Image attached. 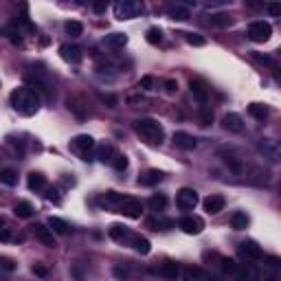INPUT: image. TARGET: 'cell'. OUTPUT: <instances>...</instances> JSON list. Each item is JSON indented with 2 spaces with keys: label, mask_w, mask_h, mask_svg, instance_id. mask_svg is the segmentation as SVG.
Here are the masks:
<instances>
[{
  "label": "cell",
  "mask_w": 281,
  "mask_h": 281,
  "mask_svg": "<svg viewBox=\"0 0 281 281\" xmlns=\"http://www.w3.org/2000/svg\"><path fill=\"white\" fill-rule=\"evenodd\" d=\"M40 104H42V101H40V95L29 86L15 88V90L11 92V105H14V110L22 117H33L40 110Z\"/></svg>",
  "instance_id": "obj_1"
},
{
  "label": "cell",
  "mask_w": 281,
  "mask_h": 281,
  "mask_svg": "<svg viewBox=\"0 0 281 281\" xmlns=\"http://www.w3.org/2000/svg\"><path fill=\"white\" fill-rule=\"evenodd\" d=\"M134 132L143 138V141H148L149 145H161L163 138H165V130H163V125L158 123L156 119L134 121Z\"/></svg>",
  "instance_id": "obj_2"
},
{
  "label": "cell",
  "mask_w": 281,
  "mask_h": 281,
  "mask_svg": "<svg viewBox=\"0 0 281 281\" xmlns=\"http://www.w3.org/2000/svg\"><path fill=\"white\" fill-rule=\"evenodd\" d=\"M138 14H143V2H132V0H123L115 5V18L117 20H132Z\"/></svg>",
  "instance_id": "obj_3"
},
{
  "label": "cell",
  "mask_w": 281,
  "mask_h": 281,
  "mask_svg": "<svg viewBox=\"0 0 281 281\" xmlns=\"http://www.w3.org/2000/svg\"><path fill=\"white\" fill-rule=\"evenodd\" d=\"M257 149L264 154V158H268L270 163H279L281 161V148H279V143H277L275 138H268V136L259 138Z\"/></svg>",
  "instance_id": "obj_4"
},
{
  "label": "cell",
  "mask_w": 281,
  "mask_h": 281,
  "mask_svg": "<svg viewBox=\"0 0 281 281\" xmlns=\"http://www.w3.org/2000/svg\"><path fill=\"white\" fill-rule=\"evenodd\" d=\"M270 35H272V27L268 22H264V20H257V22H252L248 27V38L252 42H266Z\"/></svg>",
  "instance_id": "obj_5"
},
{
  "label": "cell",
  "mask_w": 281,
  "mask_h": 281,
  "mask_svg": "<svg viewBox=\"0 0 281 281\" xmlns=\"http://www.w3.org/2000/svg\"><path fill=\"white\" fill-rule=\"evenodd\" d=\"M176 205H178L180 211H193L195 205H198V191L189 189V187L180 189L178 195H176Z\"/></svg>",
  "instance_id": "obj_6"
},
{
  "label": "cell",
  "mask_w": 281,
  "mask_h": 281,
  "mask_svg": "<svg viewBox=\"0 0 281 281\" xmlns=\"http://www.w3.org/2000/svg\"><path fill=\"white\" fill-rule=\"evenodd\" d=\"M115 213H121V215L132 218V220H138V218H141V213H143V205H141L138 200H134V198H125V200L117 207Z\"/></svg>",
  "instance_id": "obj_7"
},
{
  "label": "cell",
  "mask_w": 281,
  "mask_h": 281,
  "mask_svg": "<svg viewBox=\"0 0 281 281\" xmlns=\"http://www.w3.org/2000/svg\"><path fill=\"white\" fill-rule=\"evenodd\" d=\"M178 224H180V229L185 231L187 235H198L205 229V222H202L200 218H195V215H187V218H182Z\"/></svg>",
  "instance_id": "obj_8"
},
{
  "label": "cell",
  "mask_w": 281,
  "mask_h": 281,
  "mask_svg": "<svg viewBox=\"0 0 281 281\" xmlns=\"http://www.w3.org/2000/svg\"><path fill=\"white\" fill-rule=\"evenodd\" d=\"M31 229H33L35 237H38L40 242L44 244V246H48V248H53V246H55V237H53V231L48 229L46 224H33Z\"/></svg>",
  "instance_id": "obj_9"
},
{
  "label": "cell",
  "mask_w": 281,
  "mask_h": 281,
  "mask_svg": "<svg viewBox=\"0 0 281 281\" xmlns=\"http://www.w3.org/2000/svg\"><path fill=\"white\" fill-rule=\"evenodd\" d=\"M239 252H242L244 257H248V259H264L262 246H257V242H251V239L239 244Z\"/></svg>",
  "instance_id": "obj_10"
},
{
  "label": "cell",
  "mask_w": 281,
  "mask_h": 281,
  "mask_svg": "<svg viewBox=\"0 0 281 281\" xmlns=\"http://www.w3.org/2000/svg\"><path fill=\"white\" fill-rule=\"evenodd\" d=\"M59 55H62V59H66L71 64L81 62V48L75 46V44H62L59 46Z\"/></svg>",
  "instance_id": "obj_11"
},
{
  "label": "cell",
  "mask_w": 281,
  "mask_h": 281,
  "mask_svg": "<svg viewBox=\"0 0 281 281\" xmlns=\"http://www.w3.org/2000/svg\"><path fill=\"white\" fill-rule=\"evenodd\" d=\"M174 145L180 148V149H185V152H191V149H195L198 141H195L191 134H187V132H176V134H174Z\"/></svg>",
  "instance_id": "obj_12"
},
{
  "label": "cell",
  "mask_w": 281,
  "mask_h": 281,
  "mask_svg": "<svg viewBox=\"0 0 281 281\" xmlns=\"http://www.w3.org/2000/svg\"><path fill=\"white\" fill-rule=\"evenodd\" d=\"M73 148L77 149V152H90L92 148H95V138L88 136V134H77L75 138H73Z\"/></svg>",
  "instance_id": "obj_13"
},
{
  "label": "cell",
  "mask_w": 281,
  "mask_h": 281,
  "mask_svg": "<svg viewBox=\"0 0 281 281\" xmlns=\"http://www.w3.org/2000/svg\"><path fill=\"white\" fill-rule=\"evenodd\" d=\"M224 128L229 130V132L239 134V132L244 130V121H242V117H239L237 112H229V115L224 117Z\"/></svg>",
  "instance_id": "obj_14"
},
{
  "label": "cell",
  "mask_w": 281,
  "mask_h": 281,
  "mask_svg": "<svg viewBox=\"0 0 281 281\" xmlns=\"http://www.w3.org/2000/svg\"><path fill=\"white\" fill-rule=\"evenodd\" d=\"M224 205H226V202H224L222 195H209V198L205 200V211L211 213V215H215L224 209Z\"/></svg>",
  "instance_id": "obj_15"
},
{
  "label": "cell",
  "mask_w": 281,
  "mask_h": 281,
  "mask_svg": "<svg viewBox=\"0 0 281 281\" xmlns=\"http://www.w3.org/2000/svg\"><path fill=\"white\" fill-rule=\"evenodd\" d=\"M161 180H163V172H158V169H149V172H145L143 176L138 178V185L154 187V185H158Z\"/></svg>",
  "instance_id": "obj_16"
},
{
  "label": "cell",
  "mask_w": 281,
  "mask_h": 281,
  "mask_svg": "<svg viewBox=\"0 0 281 281\" xmlns=\"http://www.w3.org/2000/svg\"><path fill=\"white\" fill-rule=\"evenodd\" d=\"M182 281H211V279L205 270L189 266V268H185V272H182Z\"/></svg>",
  "instance_id": "obj_17"
},
{
  "label": "cell",
  "mask_w": 281,
  "mask_h": 281,
  "mask_svg": "<svg viewBox=\"0 0 281 281\" xmlns=\"http://www.w3.org/2000/svg\"><path fill=\"white\" fill-rule=\"evenodd\" d=\"M123 200H125V195L117 193V191H108V193L101 198V205L108 207V209H112V211H117V207H119Z\"/></svg>",
  "instance_id": "obj_18"
},
{
  "label": "cell",
  "mask_w": 281,
  "mask_h": 281,
  "mask_svg": "<svg viewBox=\"0 0 281 281\" xmlns=\"http://www.w3.org/2000/svg\"><path fill=\"white\" fill-rule=\"evenodd\" d=\"M167 15L172 20H189V9L185 5H180V2H176V5L167 7Z\"/></svg>",
  "instance_id": "obj_19"
},
{
  "label": "cell",
  "mask_w": 281,
  "mask_h": 281,
  "mask_svg": "<svg viewBox=\"0 0 281 281\" xmlns=\"http://www.w3.org/2000/svg\"><path fill=\"white\" fill-rule=\"evenodd\" d=\"M189 88H191V92H193L195 97L200 101H207V97H209V88H207V84L202 79H191L189 81Z\"/></svg>",
  "instance_id": "obj_20"
},
{
  "label": "cell",
  "mask_w": 281,
  "mask_h": 281,
  "mask_svg": "<svg viewBox=\"0 0 281 281\" xmlns=\"http://www.w3.org/2000/svg\"><path fill=\"white\" fill-rule=\"evenodd\" d=\"M130 244H132L134 251H138L141 255H148V252L152 251V244H149V239L141 237V235H132V237H130Z\"/></svg>",
  "instance_id": "obj_21"
},
{
  "label": "cell",
  "mask_w": 281,
  "mask_h": 281,
  "mask_svg": "<svg viewBox=\"0 0 281 281\" xmlns=\"http://www.w3.org/2000/svg\"><path fill=\"white\" fill-rule=\"evenodd\" d=\"M110 237L117 239V242H125V239L132 237V233L125 229L123 224H112V226H110Z\"/></svg>",
  "instance_id": "obj_22"
},
{
  "label": "cell",
  "mask_w": 281,
  "mask_h": 281,
  "mask_svg": "<svg viewBox=\"0 0 281 281\" xmlns=\"http://www.w3.org/2000/svg\"><path fill=\"white\" fill-rule=\"evenodd\" d=\"M27 185H29L31 191H40V189H44V187H46V178H44V174H40V172H31Z\"/></svg>",
  "instance_id": "obj_23"
},
{
  "label": "cell",
  "mask_w": 281,
  "mask_h": 281,
  "mask_svg": "<svg viewBox=\"0 0 281 281\" xmlns=\"http://www.w3.org/2000/svg\"><path fill=\"white\" fill-rule=\"evenodd\" d=\"M14 213L18 215V218H31V215L35 213V209H33V205H31V202H27V200H20L18 205L14 207Z\"/></svg>",
  "instance_id": "obj_24"
},
{
  "label": "cell",
  "mask_w": 281,
  "mask_h": 281,
  "mask_svg": "<svg viewBox=\"0 0 281 281\" xmlns=\"http://www.w3.org/2000/svg\"><path fill=\"white\" fill-rule=\"evenodd\" d=\"M117 154H119V152H117L112 145H101V148L97 149V158H99L101 163H112Z\"/></svg>",
  "instance_id": "obj_25"
},
{
  "label": "cell",
  "mask_w": 281,
  "mask_h": 281,
  "mask_svg": "<svg viewBox=\"0 0 281 281\" xmlns=\"http://www.w3.org/2000/svg\"><path fill=\"white\" fill-rule=\"evenodd\" d=\"M158 272H161V275L165 277V279H176V277L180 275V268H178L176 262H165V264L161 266V270H158Z\"/></svg>",
  "instance_id": "obj_26"
},
{
  "label": "cell",
  "mask_w": 281,
  "mask_h": 281,
  "mask_svg": "<svg viewBox=\"0 0 281 281\" xmlns=\"http://www.w3.org/2000/svg\"><path fill=\"white\" fill-rule=\"evenodd\" d=\"M105 44L112 48H123L125 44H128V35L125 33H110V35H105Z\"/></svg>",
  "instance_id": "obj_27"
},
{
  "label": "cell",
  "mask_w": 281,
  "mask_h": 281,
  "mask_svg": "<svg viewBox=\"0 0 281 281\" xmlns=\"http://www.w3.org/2000/svg\"><path fill=\"white\" fill-rule=\"evenodd\" d=\"M46 226H48L51 231H55V233H59V235H66L68 229H71V226H68V224L64 222L62 218H48V224H46Z\"/></svg>",
  "instance_id": "obj_28"
},
{
  "label": "cell",
  "mask_w": 281,
  "mask_h": 281,
  "mask_svg": "<svg viewBox=\"0 0 281 281\" xmlns=\"http://www.w3.org/2000/svg\"><path fill=\"white\" fill-rule=\"evenodd\" d=\"M268 105H264V104H251L248 105V115L251 117H255V119H259V121H264L268 117Z\"/></svg>",
  "instance_id": "obj_29"
},
{
  "label": "cell",
  "mask_w": 281,
  "mask_h": 281,
  "mask_svg": "<svg viewBox=\"0 0 281 281\" xmlns=\"http://www.w3.org/2000/svg\"><path fill=\"white\" fill-rule=\"evenodd\" d=\"M248 215L246 213H242V211H237V213L231 218V226H233L235 231H244V229H248Z\"/></svg>",
  "instance_id": "obj_30"
},
{
  "label": "cell",
  "mask_w": 281,
  "mask_h": 281,
  "mask_svg": "<svg viewBox=\"0 0 281 281\" xmlns=\"http://www.w3.org/2000/svg\"><path fill=\"white\" fill-rule=\"evenodd\" d=\"M233 277H235V281H257V275H255V270L251 266H246V268L239 266Z\"/></svg>",
  "instance_id": "obj_31"
},
{
  "label": "cell",
  "mask_w": 281,
  "mask_h": 281,
  "mask_svg": "<svg viewBox=\"0 0 281 281\" xmlns=\"http://www.w3.org/2000/svg\"><path fill=\"white\" fill-rule=\"evenodd\" d=\"M0 182L7 187H15L18 185V174H15L14 169H2V172H0Z\"/></svg>",
  "instance_id": "obj_32"
},
{
  "label": "cell",
  "mask_w": 281,
  "mask_h": 281,
  "mask_svg": "<svg viewBox=\"0 0 281 281\" xmlns=\"http://www.w3.org/2000/svg\"><path fill=\"white\" fill-rule=\"evenodd\" d=\"M167 205V198L163 193H154L152 198H149V209L152 211H163Z\"/></svg>",
  "instance_id": "obj_33"
},
{
  "label": "cell",
  "mask_w": 281,
  "mask_h": 281,
  "mask_svg": "<svg viewBox=\"0 0 281 281\" xmlns=\"http://www.w3.org/2000/svg\"><path fill=\"white\" fill-rule=\"evenodd\" d=\"M66 33L71 35V38H79V35L84 33V24L77 22V20H71V22H66Z\"/></svg>",
  "instance_id": "obj_34"
},
{
  "label": "cell",
  "mask_w": 281,
  "mask_h": 281,
  "mask_svg": "<svg viewBox=\"0 0 281 281\" xmlns=\"http://www.w3.org/2000/svg\"><path fill=\"white\" fill-rule=\"evenodd\" d=\"M233 22V18L226 14H215L211 15V24H215V27H229V24Z\"/></svg>",
  "instance_id": "obj_35"
},
{
  "label": "cell",
  "mask_w": 281,
  "mask_h": 281,
  "mask_svg": "<svg viewBox=\"0 0 281 281\" xmlns=\"http://www.w3.org/2000/svg\"><path fill=\"white\" fill-rule=\"evenodd\" d=\"M185 40L191 46H205L207 44V38H202L200 33H185Z\"/></svg>",
  "instance_id": "obj_36"
},
{
  "label": "cell",
  "mask_w": 281,
  "mask_h": 281,
  "mask_svg": "<svg viewBox=\"0 0 281 281\" xmlns=\"http://www.w3.org/2000/svg\"><path fill=\"white\" fill-rule=\"evenodd\" d=\"M222 156H224V163H226V165H229L235 174H239V172H242V163H239L237 158L233 156V154H222Z\"/></svg>",
  "instance_id": "obj_37"
},
{
  "label": "cell",
  "mask_w": 281,
  "mask_h": 281,
  "mask_svg": "<svg viewBox=\"0 0 281 281\" xmlns=\"http://www.w3.org/2000/svg\"><path fill=\"white\" fill-rule=\"evenodd\" d=\"M110 165L115 167L117 172H123V169H128V156H125V154H117L115 161L110 163Z\"/></svg>",
  "instance_id": "obj_38"
},
{
  "label": "cell",
  "mask_w": 281,
  "mask_h": 281,
  "mask_svg": "<svg viewBox=\"0 0 281 281\" xmlns=\"http://www.w3.org/2000/svg\"><path fill=\"white\" fill-rule=\"evenodd\" d=\"M15 268H18V264L11 257H0V270L2 272H15Z\"/></svg>",
  "instance_id": "obj_39"
},
{
  "label": "cell",
  "mask_w": 281,
  "mask_h": 281,
  "mask_svg": "<svg viewBox=\"0 0 281 281\" xmlns=\"http://www.w3.org/2000/svg\"><path fill=\"white\" fill-rule=\"evenodd\" d=\"M220 262H222V270L226 272V275H231V277H233L235 272H237V268H239V266L233 262V259H226V257H224V259H220Z\"/></svg>",
  "instance_id": "obj_40"
},
{
  "label": "cell",
  "mask_w": 281,
  "mask_h": 281,
  "mask_svg": "<svg viewBox=\"0 0 281 281\" xmlns=\"http://www.w3.org/2000/svg\"><path fill=\"white\" fill-rule=\"evenodd\" d=\"M138 86L143 88V90H154V86H156V79H154L152 75H145V77H141Z\"/></svg>",
  "instance_id": "obj_41"
},
{
  "label": "cell",
  "mask_w": 281,
  "mask_h": 281,
  "mask_svg": "<svg viewBox=\"0 0 281 281\" xmlns=\"http://www.w3.org/2000/svg\"><path fill=\"white\" fill-rule=\"evenodd\" d=\"M161 29H156V27H152V29L148 31V42L149 44H161Z\"/></svg>",
  "instance_id": "obj_42"
},
{
  "label": "cell",
  "mask_w": 281,
  "mask_h": 281,
  "mask_svg": "<svg viewBox=\"0 0 281 281\" xmlns=\"http://www.w3.org/2000/svg\"><path fill=\"white\" fill-rule=\"evenodd\" d=\"M31 270H33L35 277H46V275H48V268L44 266V264H35V266L31 268Z\"/></svg>",
  "instance_id": "obj_43"
},
{
  "label": "cell",
  "mask_w": 281,
  "mask_h": 281,
  "mask_svg": "<svg viewBox=\"0 0 281 281\" xmlns=\"http://www.w3.org/2000/svg\"><path fill=\"white\" fill-rule=\"evenodd\" d=\"M266 9H268V14L275 15V18H277V15H281V5H279V2H268Z\"/></svg>",
  "instance_id": "obj_44"
},
{
  "label": "cell",
  "mask_w": 281,
  "mask_h": 281,
  "mask_svg": "<svg viewBox=\"0 0 281 281\" xmlns=\"http://www.w3.org/2000/svg\"><path fill=\"white\" fill-rule=\"evenodd\" d=\"M105 9H108V5H105L104 0H97V2H92V11H95V14H105Z\"/></svg>",
  "instance_id": "obj_45"
},
{
  "label": "cell",
  "mask_w": 281,
  "mask_h": 281,
  "mask_svg": "<svg viewBox=\"0 0 281 281\" xmlns=\"http://www.w3.org/2000/svg\"><path fill=\"white\" fill-rule=\"evenodd\" d=\"M163 86H165V90L169 92V95H172V92H176V88H178V84L174 79H165L163 81Z\"/></svg>",
  "instance_id": "obj_46"
},
{
  "label": "cell",
  "mask_w": 281,
  "mask_h": 281,
  "mask_svg": "<svg viewBox=\"0 0 281 281\" xmlns=\"http://www.w3.org/2000/svg\"><path fill=\"white\" fill-rule=\"evenodd\" d=\"M200 119H202V123H205V125H209L211 121H213V112H209V110H202V112H200Z\"/></svg>",
  "instance_id": "obj_47"
},
{
  "label": "cell",
  "mask_w": 281,
  "mask_h": 281,
  "mask_svg": "<svg viewBox=\"0 0 281 281\" xmlns=\"http://www.w3.org/2000/svg\"><path fill=\"white\" fill-rule=\"evenodd\" d=\"M11 239H14V235L9 229H0V242H11Z\"/></svg>",
  "instance_id": "obj_48"
},
{
  "label": "cell",
  "mask_w": 281,
  "mask_h": 281,
  "mask_svg": "<svg viewBox=\"0 0 281 281\" xmlns=\"http://www.w3.org/2000/svg\"><path fill=\"white\" fill-rule=\"evenodd\" d=\"M101 99H104L105 104L110 105V108H115V105H117V101H119V99H117L115 95H104V97H101Z\"/></svg>",
  "instance_id": "obj_49"
},
{
  "label": "cell",
  "mask_w": 281,
  "mask_h": 281,
  "mask_svg": "<svg viewBox=\"0 0 281 281\" xmlns=\"http://www.w3.org/2000/svg\"><path fill=\"white\" fill-rule=\"evenodd\" d=\"M46 198H48L51 202H55V205H59V202H62V200H59V195H58V191H55V189H48V195H46Z\"/></svg>",
  "instance_id": "obj_50"
},
{
  "label": "cell",
  "mask_w": 281,
  "mask_h": 281,
  "mask_svg": "<svg viewBox=\"0 0 281 281\" xmlns=\"http://www.w3.org/2000/svg\"><path fill=\"white\" fill-rule=\"evenodd\" d=\"M115 277H119V279H125V277H128V270H125V268H119V266H117V268H115Z\"/></svg>",
  "instance_id": "obj_51"
},
{
  "label": "cell",
  "mask_w": 281,
  "mask_h": 281,
  "mask_svg": "<svg viewBox=\"0 0 281 281\" xmlns=\"http://www.w3.org/2000/svg\"><path fill=\"white\" fill-rule=\"evenodd\" d=\"M128 104H143L141 97H128Z\"/></svg>",
  "instance_id": "obj_52"
},
{
  "label": "cell",
  "mask_w": 281,
  "mask_h": 281,
  "mask_svg": "<svg viewBox=\"0 0 281 281\" xmlns=\"http://www.w3.org/2000/svg\"><path fill=\"white\" fill-rule=\"evenodd\" d=\"M268 262H270L272 268H279V259H277V257H268Z\"/></svg>",
  "instance_id": "obj_53"
},
{
  "label": "cell",
  "mask_w": 281,
  "mask_h": 281,
  "mask_svg": "<svg viewBox=\"0 0 281 281\" xmlns=\"http://www.w3.org/2000/svg\"><path fill=\"white\" fill-rule=\"evenodd\" d=\"M2 226H5V218H0V229H2Z\"/></svg>",
  "instance_id": "obj_54"
}]
</instances>
